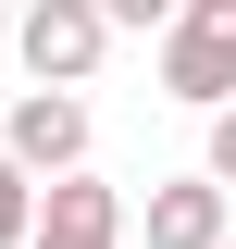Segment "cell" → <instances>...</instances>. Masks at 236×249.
I'll return each instance as SVG.
<instances>
[{"instance_id":"cell-1","label":"cell","mask_w":236,"mask_h":249,"mask_svg":"<svg viewBox=\"0 0 236 249\" xmlns=\"http://www.w3.org/2000/svg\"><path fill=\"white\" fill-rule=\"evenodd\" d=\"M13 50H25L37 88H87L100 50H112V0H25L13 13Z\"/></svg>"},{"instance_id":"cell-2","label":"cell","mask_w":236,"mask_h":249,"mask_svg":"<svg viewBox=\"0 0 236 249\" xmlns=\"http://www.w3.org/2000/svg\"><path fill=\"white\" fill-rule=\"evenodd\" d=\"M162 88L186 112H224L236 100V0H186L174 25H162Z\"/></svg>"},{"instance_id":"cell-3","label":"cell","mask_w":236,"mask_h":249,"mask_svg":"<svg viewBox=\"0 0 236 249\" xmlns=\"http://www.w3.org/2000/svg\"><path fill=\"white\" fill-rule=\"evenodd\" d=\"M37 249H124V187H100L87 162L50 175V199H37Z\"/></svg>"},{"instance_id":"cell-4","label":"cell","mask_w":236,"mask_h":249,"mask_svg":"<svg viewBox=\"0 0 236 249\" xmlns=\"http://www.w3.org/2000/svg\"><path fill=\"white\" fill-rule=\"evenodd\" d=\"M13 162H25V175H75V162H87V100L75 88H25L13 100Z\"/></svg>"},{"instance_id":"cell-5","label":"cell","mask_w":236,"mask_h":249,"mask_svg":"<svg viewBox=\"0 0 236 249\" xmlns=\"http://www.w3.org/2000/svg\"><path fill=\"white\" fill-rule=\"evenodd\" d=\"M224 199H236V187L199 162L186 187H149V212H137V224H149V249H224Z\"/></svg>"},{"instance_id":"cell-6","label":"cell","mask_w":236,"mask_h":249,"mask_svg":"<svg viewBox=\"0 0 236 249\" xmlns=\"http://www.w3.org/2000/svg\"><path fill=\"white\" fill-rule=\"evenodd\" d=\"M37 199H50V187H37L13 150H0V249H37Z\"/></svg>"},{"instance_id":"cell-7","label":"cell","mask_w":236,"mask_h":249,"mask_svg":"<svg viewBox=\"0 0 236 249\" xmlns=\"http://www.w3.org/2000/svg\"><path fill=\"white\" fill-rule=\"evenodd\" d=\"M211 175L236 187V100H224V112H211Z\"/></svg>"},{"instance_id":"cell-8","label":"cell","mask_w":236,"mask_h":249,"mask_svg":"<svg viewBox=\"0 0 236 249\" xmlns=\"http://www.w3.org/2000/svg\"><path fill=\"white\" fill-rule=\"evenodd\" d=\"M186 0H112V25H174Z\"/></svg>"},{"instance_id":"cell-9","label":"cell","mask_w":236,"mask_h":249,"mask_svg":"<svg viewBox=\"0 0 236 249\" xmlns=\"http://www.w3.org/2000/svg\"><path fill=\"white\" fill-rule=\"evenodd\" d=\"M13 13H25V0H0V25H13Z\"/></svg>"},{"instance_id":"cell-10","label":"cell","mask_w":236,"mask_h":249,"mask_svg":"<svg viewBox=\"0 0 236 249\" xmlns=\"http://www.w3.org/2000/svg\"><path fill=\"white\" fill-rule=\"evenodd\" d=\"M224 249H236V237H224Z\"/></svg>"}]
</instances>
